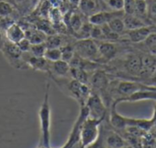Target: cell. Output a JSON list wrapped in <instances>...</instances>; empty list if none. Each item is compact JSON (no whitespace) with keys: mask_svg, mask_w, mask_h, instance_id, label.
<instances>
[{"mask_svg":"<svg viewBox=\"0 0 156 148\" xmlns=\"http://www.w3.org/2000/svg\"><path fill=\"white\" fill-rule=\"evenodd\" d=\"M49 90L50 85L47 82L44 98L38 110L40 128V140L38 146H43L47 148H51V106L49 103Z\"/></svg>","mask_w":156,"mask_h":148,"instance_id":"1","label":"cell"},{"mask_svg":"<svg viewBox=\"0 0 156 148\" xmlns=\"http://www.w3.org/2000/svg\"><path fill=\"white\" fill-rule=\"evenodd\" d=\"M52 80L59 86V88L75 101H77L80 106L86 105V103L90 95V90L88 84L81 83L72 78H56L51 77Z\"/></svg>","mask_w":156,"mask_h":148,"instance_id":"2","label":"cell"},{"mask_svg":"<svg viewBox=\"0 0 156 148\" xmlns=\"http://www.w3.org/2000/svg\"><path fill=\"white\" fill-rule=\"evenodd\" d=\"M103 120L88 117L82 124L80 135L81 148H88L92 146L101 135V125Z\"/></svg>","mask_w":156,"mask_h":148,"instance_id":"3","label":"cell"},{"mask_svg":"<svg viewBox=\"0 0 156 148\" xmlns=\"http://www.w3.org/2000/svg\"><path fill=\"white\" fill-rule=\"evenodd\" d=\"M0 51L2 52L8 64L14 69L19 70H29V67L24 59V52L20 50L16 44H14L5 39Z\"/></svg>","mask_w":156,"mask_h":148,"instance_id":"4","label":"cell"},{"mask_svg":"<svg viewBox=\"0 0 156 148\" xmlns=\"http://www.w3.org/2000/svg\"><path fill=\"white\" fill-rule=\"evenodd\" d=\"M74 52L77 56L80 57L81 59L96 61L101 59L98 45L96 41L92 38H83L78 39L73 44Z\"/></svg>","mask_w":156,"mask_h":148,"instance_id":"5","label":"cell"},{"mask_svg":"<svg viewBox=\"0 0 156 148\" xmlns=\"http://www.w3.org/2000/svg\"><path fill=\"white\" fill-rule=\"evenodd\" d=\"M86 106L89 110V117L103 120L106 115V106L101 98V96L97 93H90Z\"/></svg>","mask_w":156,"mask_h":148,"instance_id":"6","label":"cell"},{"mask_svg":"<svg viewBox=\"0 0 156 148\" xmlns=\"http://www.w3.org/2000/svg\"><path fill=\"white\" fill-rule=\"evenodd\" d=\"M152 88H154V86L138 83V82H134V81H120L116 87V92L119 95H121V97L115 101L125 98V97H127V96H129V95H131L133 92H136L138 91L145 90V89H152Z\"/></svg>","mask_w":156,"mask_h":148,"instance_id":"7","label":"cell"},{"mask_svg":"<svg viewBox=\"0 0 156 148\" xmlns=\"http://www.w3.org/2000/svg\"><path fill=\"white\" fill-rule=\"evenodd\" d=\"M24 59L27 63L29 69L48 73L51 62L48 61L45 57H35L32 56L29 52H24Z\"/></svg>","mask_w":156,"mask_h":148,"instance_id":"8","label":"cell"},{"mask_svg":"<svg viewBox=\"0 0 156 148\" xmlns=\"http://www.w3.org/2000/svg\"><path fill=\"white\" fill-rule=\"evenodd\" d=\"M147 100H152L156 101V87L152 89H145V90H141L136 92H133V94L120 99L118 101H114L116 104L119 103H123V102H129V103H135V102H140V101H147Z\"/></svg>","mask_w":156,"mask_h":148,"instance_id":"9","label":"cell"},{"mask_svg":"<svg viewBox=\"0 0 156 148\" xmlns=\"http://www.w3.org/2000/svg\"><path fill=\"white\" fill-rule=\"evenodd\" d=\"M122 11H98L89 16L88 21L94 26H102L108 24L112 19L122 16Z\"/></svg>","mask_w":156,"mask_h":148,"instance_id":"10","label":"cell"},{"mask_svg":"<svg viewBox=\"0 0 156 148\" xmlns=\"http://www.w3.org/2000/svg\"><path fill=\"white\" fill-rule=\"evenodd\" d=\"M48 74L50 75V77L70 78V65L69 62L63 60L51 62Z\"/></svg>","mask_w":156,"mask_h":148,"instance_id":"11","label":"cell"},{"mask_svg":"<svg viewBox=\"0 0 156 148\" xmlns=\"http://www.w3.org/2000/svg\"><path fill=\"white\" fill-rule=\"evenodd\" d=\"M5 38L14 44H17L20 40L26 38L25 36V30L22 28V27L17 23L14 22L12 23L5 31H4Z\"/></svg>","mask_w":156,"mask_h":148,"instance_id":"12","label":"cell"},{"mask_svg":"<svg viewBox=\"0 0 156 148\" xmlns=\"http://www.w3.org/2000/svg\"><path fill=\"white\" fill-rule=\"evenodd\" d=\"M98 45L99 53L101 59L105 60H111L116 56L117 47L112 41L106 40H95Z\"/></svg>","mask_w":156,"mask_h":148,"instance_id":"13","label":"cell"},{"mask_svg":"<svg viewBox=\"0 0 156 148\" xmlns=\"http://www.w3.org/2000/svg\"><path fill=\"white\" fill-rule=\"evenodd\" d=\"M25 36H26V38H27L32 45L44 43L48 37V35L45 32L38 29L37 27H29L26 28Z\"/></svg>","mask_w":156,"mask_h":148,"instance_id":"14","label":"cell"},{"mask_svg":"<svg viewBox=\"0 0 156 148\" xmlns=\"http://www.w3.org/2000/svg\"><path fill=\"white\" fill-rule=\"evenodd\" d=\"M116 106L117 104L115 103H112L111 114H110V123L114 128L119 130H123L127 127V117L120 114L116 110Z\"/></svg>","mask_w":156,"mask_h":148,"instance_id":"15","label":"cell"},{"mask_svg":"<svg viewBox=\"0 0 156 148\" xmlns=\"http://www.w3.org/2000/svg\"><path fill=\"white\" fill-rule=\"evenodd\" d=\"M68 16H69V18H68V22L65 24L68 25L69 27H70V29L72 30L73 33H77L82 27V25L85 23L84 20H83V14L80 11V12H76V11H73V12H69V13H67Z\"/></svg>","mask_w":156,"mask_h":148,"instance_id":"16","label":"cell"},{"mask_svg":"<svg viewBox=\"0 0 156 148\" xmlns=\"http://www.w3.org/2000/svg\"><path fill=\"white\" fill-rule=\"evenodd\" d=\"M78 7L79 11L89 17L90 16L99 11V0H80Z\"/></svg>","mask_w":156,"mask_h":148,"instance_id":"17","label":"cell"},{"mask_svg":"<svg viewBox=\"0 0 156 148\" xmlns=\"http://www.w3.org/2000/svg\"><path fill=\"white\" fill-rule=\"evenodd\" d=\"M153 33L151 27H148L147 26L140 27V28H136V29H132L128 31V37L130 38L131 41L134 42V43H140L144 41L149 35Z\"/></svg>","mask_w":156,"mask_h":148,"instance_id":"18","label":"cell"},{"mask_svg":"<svg viewBox=\"0 0 156 148\" xmlns=\"http://www.w3.org/2000/svg\"><path fill=\"white\" fill-rule=\"evenodd\" d=\"M126 70L134 76H140L142 71V60L141 57L137 55L130 56L125 62Z\"/></svg>","mask_w":156,"mask_h":148,"instance_id":"19","label":"cell"},{"mask_svg":"<svg viewBox=\"0 0 156 148\" xmlns=\"http://www.w3.org/2000/svg\"><path fill=\"white\" fill-rule=\"evenodd\" d=\"M142 60V71L140 76H151L156 68V59L153 55H144Z\"/></svg>","mask_w":156,"mask_h":148,"instance_id":"20","label":"cell"},{"mask_svg":"<svg viewBox=\"0 0 156 148\" xmlns=\"http://www.w3.org/2000/svg\"><path fill=\"white\" fill-rule=\"evenodd\" d=\"M47 48H62L65 45L70 44L67 41V38L61 34H51L47 37L45 41Z\"/></svg>","mask_w":156,"mask_h":148,"instance_id":"21","label":"cell"},{"mask_svg":"<svg viewBox=\"0 0 156 148\" xmlns=\"http://www.w3.org/2000/svg\"><path fill=\"white\" fill-rule=\"evenodd\" d=\"M19 12L16 8V6L11 4L7 0L0 1V18L4 17H11L16 20L15 15H18Z\"/></svg>","mask_w":156,"mask_h":148,"instance_id":"22","label":"cell"},{"mask_svg":"<svg viewBox=\"0 0 156 148\" xmlns=\"http://www.w3.org/2000/svg\"><path fill=\"white\" fill-rule=\"evenodd\" d=\"M123 22L125 25V28H127L128 30L136 29L146 26L145 22L140 16H135L134 14H127V16L123 17Z\"/></svg>","mask_w":156,"mask_h":148,"instance_id":"23","label":"cell"},{"mask_svg":"<svg viewBox=\"0 0 156 148\" xmlns=\"http://www.w3.org/2000/svg\"><path fill=\"white\" fill-rule=\"evenodd\" d=\"M90 83L93 88L99 91H103L107 88L108 86V79L106 74L103 71H97L95 72L91 79H90Z\"/></svg>","mask_w":156,"mask_h":148,"instance_id":"24","label":"cell"},{"mask_svg":"<svg viewBox=\"0 0 156 148\" xmlns=\"http://www.w3.org/2000/svg\"><path fill=\"white\" fill-rule=\"evenodd\" d=\"M105 143L108 148H122L127 146V141L117 133H111L108 135Z\"/></svg>","mask_w":156,"mask_h":148,"instance_id":"25","label":"cell"},{"mask_svg":"<svg viewBox=\"0 0 156 148\" xmlns=\"http://www.w3.org/2000/svg\"><path fill=\"white\" fill-rule=\"evenodd\" d=\"M70 78L84 84H88L90 81V78L87 73V70L83 69H79V68L70 67Z\"/></svg>","mask_w":156,"mask_h":148,"instance_id":"26","label":"cell"},{"mask_svg":"<svg viewBox=\"0 0 156 148\" xmlns=\"http://www.w3.org/2000/svg\"><path fill=\"white\" fill-rule=\"evenodd\" d=\"M109 27L115 33L117 34H122L124 30H125V25L123 22V18H121V16H117L114 17L113 19H112L108 24Z\"/></svg>","mask_w":156,"mask_h":148,"instance_id":"27","label":"cell"},{"mask_svg":"<svg viewBox=\"0 0 156 148\" xmlns=\"http://www.w3.org/2000/svg\"><path fill=\"white\" fill-rule=\"evenodd\" d=\"M44 57L50 62L58 61L62 59V52L60 48H47Z\"/></svg>","mask_w":156,"mask_h":148,"instance_id":"28","label":"cell"},{"mask_svg":"<svg viewBox=\"0 0 156 148\" xmlns=\"http://www.w3.org/2000/svg\"><path fill=\"white\" fill-rule=\"evenodd\" d=\"M148 12V3L146 0H135L134 3V14L143 16Z\"/></svg>","mask_w":156,"mask_h":148,"instance_id":"29","label":"cell"},{"mask_svg":"<svg viewBox=\"0 0 156 148\" xmlns=\"http://www.w3.org/2000/svg\"><path fill=\"white\" fill-rule=\"evenodd\" d=\"M46 49H47V46L44 42V43H40V44L31 45V48L28 52L32 56H35V57H44Z\"/></svg>","mask_w":156,"mask_h":148,"instance_id":"30","label":"cell"},{"mask_svg":"<svg viewBox=\"0 0 156 148\" xmlns=\"http://www.w3.org/2000/svg\"><path fill=\"white\" fill-rule=\"evenodd\" d=\"M112 11H123L124 10V0H102Z\"/></svg>","mask_w":156,"mask_h":148,"instance_id":"31","label":"cell"},{"mask_svg":"<svg viewBox=\"0 0 156 148\" xmlns=\"http://www.w3.org/2000/svg\"><path fill=\"white\" fill-rule=\"evenodd\" d=\"M145 45L149 49V50L156 56V33L153 32L149 35V37L144 40Z\"/></svg>","mask_w":156,"mask_h":148,"instance_id":"32","label":"cell"},{"mask_svg":"<svg viewBox=\"0 0 156 148\" xmlns=\"http://www.w3.org/2000/svg\"><path fill=\"white\" fill-rule=\"evenodd\" d=\"M90 38L94 40H103V33L101 26L92 25V28L90 31Z\"/></svg>","mask_w":156,"mask_h":148,"instance_id":"33","label":"cell"},{"mask_svg":"<svg viewBox=\"0 0 156 148\" xmlns=\"http://www.w3.org/2000/svg\"><path fill=\"white\" fill-rule=\"evenodd\" d=\"M16 45H17V47L20 49V50L22 52H28L29 49H30V48H31V45L32 44L29 42V40L27 38H25L22 40H20Z\"/></svg>","mask_w":156,"mask_h":148,"instance_id":"34","label":"cell"},{"mask_svg":"<svg viewBox=\"0 0 156 148\" xmlns=\"http://www.w3.org/2000/svg\"><path fill=\"white\" fill-rule=\"evenodd\" d=\"M148 12L156 16V0H151L150 4H148Z\"/></svg>","mask_w":156,"mask_h":148,"instance_id":"35","label":"cell"},{"mask_svg":"<svg viewBox=\"0 0 156 148\" xmlns=\"http://www.w3.org/2000/svg\"><path fill=\"white\" fill-rule=\"evenodd\" d=\"M150 81H151V85L156 87V68L154 72L152 73V75L150 76Z\"/></svg>","mask_w":156,"mask_h":148,"instance_id":"36","label":"cell"},{"mask_svg":"<svg viewBox=\"0 0 156 148\" xmlns=\"http://www.w3.org/2000/svg\"><path fill=\"white\" fill-rule=\"evenodd\" d=\"M5 38L4 32L0 29V49H1V48H2V46H3V44H4V42H5Z\"/></svg>","mask_w":156,"mask_h":148,"instance_id":"37","label":"cell"},{"mask_svg":"<svg viewBox=\"0 0 156 148\" xmlns=\"http://www.w3.org/2000/svg\"><path fill=\"white\" fill-rule=\"evenodd\" d=\"M152 121L153 122H154L156 120V104L154 105V114H153V116H152Z\"/></svg>","mask_w":156,"mask_h":148,"instance_id":"38","label":"cell"},{"mask_svg":"<svg viewBox=\"0 0 156 148\" xmlns=\"http://www.w3.org/2000/svg\"><path fill=\"white\" fill-rule=\"evenodd\" d=\"M71 4H73V5H78V4H79V1L80 0H69Z\"/></svg>","mask_w":156,"mask_h":148,"instance_id":"39","label":"cell"},{"mask_svg":"<svg viewBox=\"0 0 156 148\" xmlns=\"http://www.w3.org/2000/svg\"><path fill=\"white\" fill-rule=\"evenodd\" d=\"M152 128H154V129H156V120L154 122V125H153V127Z\"/></svg>","mask_w":156,"mask_h":148,"instance_id":"40","label":"cell"},{"mask_svg":"<svg viewBox=\"0 0 156 148\" xmlns=\"http://www.w3.org/2000/svg\"><path fill=\"white\" fill-rule=\"evenodd\" d=\"M122 148H133V147L132 146H128V145H127V146H123V147H122Z\"/></svg>","mask_w":156,"mask_h":148,"instance_id":"41","label":"cell"},{"mask_svg":"<svg viewBox=\"0 0 156 148\" xmlns=\"http://www.w3.org/2000/svg\"><path fill=\"white\" fill-rule=\"evenodd\" d=\"M7 1H9L11 4H13V5H14V0H7Z\"/></svg>","mask_w":156,"mask_h":148,"instance_id":"42","label":"cell"},{"mask_svg":"<svg viewBox=\"0 0 156 148\" xmlns=\"http://www.w3.org/2000/svg\"><path fill=\"white\" fill-rule=\"evenodd\" d=\"M37 148H47V147H45V146H38V147Z\"/></svg>","mask_w":156,"mask_h":148,"instance_id":"43","label":"cell"},{"mask_svg":"<svg viewBox=\"0 0 156 148\" xmlns=\"http://www.w3.org/2000/svg\"><path fill=\"white\" fill-rule=\"evenodd\" d=\"M59 148H67V147H66V146H65V145H64V146H62L61 147H59Z\"/></svg>","mask_w":156,"mask_h":148,"instance_id":"44","label":"cell"},{"mask_svg":"<svg viewBox=\"0 0 156 148\" xmlns=\"http://www.w3.org/2000/svg\"><path fill=\"white\" fill-rule=\"evenodd\" d=\"M0 1H1V0H0Z\"/></svg>","mask_w":156,"mask_h":148,"instance_id":"45","label":"cell"},{"mask_svg":"<svg viewBox=\"0 0 156 148\" xmlns=\"http://www.w3.org/2000/svg\"><path fill=\"white\" fill-rule=\"evenodd\" d=\"M155 148H156V147H155Z\"/></svg>","mask_w":156,"mask_h":148,"instance_id":"46","label":"cell"}]
</instances>
